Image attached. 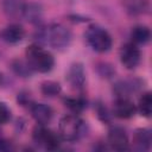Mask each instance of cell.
Instances as JSON below:
<instances>
[{"label":"cell","instance_id":"obj_9","mask_svg":"<svg viewBox=\"0 0 152 152\" xmlns=\"http://www.w3.org/2000/svg\"><path fill=\"white\" fill-rule=\"evenodd\" d=\"M24 36H25V31L23 26L18 24L7 25L0 31V39L8 44H15V43L21 42Z\"/></svg>","mask_w":152,"mask_h":152},{"label":"cell","instance_id":"obj_18","mask_svg":"<svg viewBox=\"0 0 152 152\" xmlns=\"http://www.w3.org/2000/svg\"><path fill=\"white\" fill-rule=\"evenodd\" d=\"M11 119V110L6 103L0 102V125L6 124Z\"/></svg>","mask_w":152,"mask_h":152},{"label":"cell","instance_id":"obj_19","mask_svg":"<svg viewBox=\"0 0 152 152\" xmlns=\"http://www.w3.org/2000/svg\"><path fill=\"white\" fill-rule=\"evenodd\" d=\"M0 81H1V76H0Z\"/></svg>","mask_w":152,"mask_h":152},{"label":"cell","instance_id":"obj_11","mask_svg":"<svg viewBox=\"0 0 152 152\" xmlns=\"http://www.w3.org/2000/svg\"><path fill=\"white\" fill-rule=\"evenodd\" d=\"M152 142V135H151V131L142 128V129H138L134 134L133 138V145L134 148L138 151H147L151 146Z\"/></svg>","mask_w":152,"mask_h":152},{"label":"cell","instance_id":"obj_4","mask_svg":"<svg viewBox=\"0 0 152 152\" xmlns=\"http://www.w3.org/2000/svg\"><path fill=\"white\" fill-rule=\"evenodd\" d=\"M59 134L66 141L78 140L84 134V122L76 115H65L59 120Z\"/></svg>","mask_w":152,"mask_h":152},{"label":"cell","instance_id":"obj_2","mask_svg":"<svg viewBox=\"0 0 152 152\" xmlns=\"http://www.w3.org/2000/svg\"><path fill=\"white\" fill-rule=\"evenodd\" d=\"M26 58L28 68L38 72H48L55 64L52 55L36 44L30 45L26 49Z\"/></svg>","mask_w":152,"mask_h":152},{"label":"cell","instance_id":"obj_14","mask_svg":"<svg viewBox=\"0 0 152 152\" xmlns=\"http://www.w3.org/2000/svg\"><path fill=\"white\" fill-rule=\"evenodd\" d=\"M139 112L141 113V115L144 116H150L151 115V110H152V99H151V94L150 93H145L142 94V96L139 100V104H138Z\"/></svg>","mask_w":152,"mask_h":152},{"label":"cell","instance_id":"obj_8","mask_svg":"<svg viewBox=\"0 0 152 152\" xmlns=\"http://www.w3.org/2000/svg\"><path fill=\"white\" fill-rule=\"evenodd\" d=\"M108 144L114 150L125 151V150L128 148L127 134L120 127H112L108 132Z\"/></svg>","mask_w":152,"mask_h":152},{"label":"cell","instance_id":"obj_15","mask_svg":"<svg viewBox=\"0 0 152 152\" xmlns=\"http://www.w3.org/2000/svg\"><path fill=\"white\" fill-rule=\"evenodd\" d=\"M21 13L27 20L34 21V20H38V18L40 17V8L37 5H27L23 7Z\"/></svg>","mask_w":152,"mask_h":152},{"label":"cell","instance_id":"obj_5","mask_svg":"<svg viewBox=\"0 0 152 152\" xmlns=\"http://www.w3.org/2000/svg\"><path fill=\"white\" fill-rule=\"evenodd\" d=\"M33 140L45 150H57L59 147V138L44 125H39L33 131Z\"/></svg>","mask_w":152,"mask_h":152},{"label":"cell","instance_id":"obj_3","mask_svg":"<svg viewBox=\"0 0 152 152\" xmlns=\"http://www.w3.org/2000/svg\"><path fill=\"white\" fill-rule=\"evenodd\" d=\"M86 40L88 45L96 52H107L112 48V37L102 27L91 25L86 32Z\"/></svg>","mask_w":152,"mask_h":152},{"label":"cell","instance_id":"obj_7","mask_svg":"<svg viewBox=\"0 0 152 152\" xmlns=\"http://www.w3.org/2000/svg\"><path fill=\"white\" fill-rule=\"evenodd\" d=\"M113 113L116 118L128 119L134 115L135 106L127 96H118L113 104Z\"/></svg>","mask_w":152,"mask_h":152},{"label":"cell","instance_id":"obj_10","mask_svg":"<svg viewBox=\"0 0 152 152\" xmlns=\"http://www.w3.org/2000/svg\"><path fill=\"white\" fill-rule=\"evenodd\" d=\"M31 113H32V116L34 118V120L39 125H45V124L50 122V120L53 115L51 107H49L45 103H33L31 106Z\"/></svg>","mask_w":152,"mask_h":152},{"label":"cell","instance_id":"obj_12","mask_svg":"<svg viewBox=\"0 0 152 152\" xmlns=\"http://www.w3.org/2000/svg\"><path fill=\"white\" fill-rule=\"evenodd\" d=\"M68 81L69 83L76 88V89H82L86 82V77H84V71L82 65L80 64H74L68 74Z\"/></svg>","mask_w":152,"mask_h":152},{"label":"cell","instance_id":"obj_6","mask_svg":"<svg viewBox=\"0 0 152 152\" xmlns=\"http://www.w3.org/2000/svg\"><path fill=\"white\" fill-rule=\"evenodd\" d=\"M140 58H141V53L137 44L127 43L120 50L121 63L127 69H134L135 66H138V64L140 63Z\"/></svg>","mask_w":152,"mask_h":152},{"label":"cell","instance_id":"obj_1","mask_svg":"<svg viewBox=\"0 0 152 152\" xmlns=\"http://www.w3.org/2000/svg\"><path fill=\"white\" fill-rule=\"evenodd\" d=\"M38 37L40 42L57 50L65 49L71 42L70 31L61 24H52L42 28L38 33Z\"/></svg>","mask_w":152,"mask_h":152},{"label":"cell","instance_id":"obj_16","mask_svg":"<svg viewBox=\"0 0 152 152\" xmlns=\"http://www.w3.org/2000/svg\"><path fill=\"white\" fill-rule=\"evenodd\" d=\"M42 91L46 96H55L61 91V87L58 83L49 81V82H44L42 84Z\"/></svg>","mask_w":152,"mask_h":152},{"label":"cell","instance_id":"obj_17","mask_svg":"<svg viewBox=\"0 0 152 152\" xmlns=\"http://www.w3.org/2000/svg\"><path fill=\"white\" fill-rule=\"evenodd\" d=\"M65 104L74 112H80L84 107V101L81 99H68L65 100Z\"/></svg>","mask_w":152,"mask_h":152},{"label":"cell","instance_id":"obj_13","mask_svg":"<svg viewBox=\"0 0 152 152\" xmlns=\"http://www.w3.org/2000/svg\"><path fill=\"white\" fill-rule=\"evenodd\" d=\"M150 37H151V32L148 27L146 26L138 25L132 28L131 38H132L133 44H145L150 40Z\"/></svg>","mask_w":152,"mask_h":152}]
</instances>
